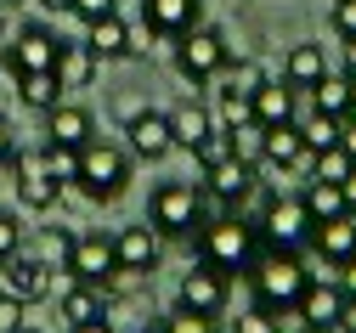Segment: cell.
Listing matches in <instances>:
<instances>
[{
	"label": "cell",
	"mask_w": 356,
	"mask_h": 333,
	"mask_svg": "<svg viewBox=\"0 0 356 333\" xmlns=\"http://www.w3.org/2000/svg\"><path fill=\"white\" fill-rule=\"evenodd\" d=\"M6 6H29V0H0V12H6Z\"/></svg>",
	"instance_id": "cell-53"
},
{
	"label": "cell",
	"mask_w": 356,
	"mask_h": 333,
	"mask_svg": "<svg viewBox=\"0 0 356 333\" xmlns=\"http://www.w3.org/2000/svg\"><path fill=\"white\" fill-rule=\"evenodd\" d=\"M334 333H356V300H345V311H339V327Z\"/></svg>",
	"instance_id": "cell-47"
},
{
	"label": "cell",
	"mask_w": 356,
	"mask_h": 333,
	"mask_svg": "<svg viewBox=\"0 0 356 333\" xmlns=\"http://www.w3.org/2000/svg\"><path fill=\"white\" fill-rule=\"evenodd\" d=\"M305 153H311V147L300 141V124H277V130H266V164H283V170H294Z\"/></svg>",
	"instance_id": "cell-28"
},
{
	"label": "cell",
	"mask_w": 356,
	"mask_h": 333,
	"mask_svg": "<svg viewBox=\"0 0 356 333\" xmlns=\"http://www.w3.org/2000/svg\"><path fill=\"white\" fill-rule=\"evenodd\" d=\"M328 74V51H323V45H289V57H283V79L294 85V90H311V85H317Z\"/></svg>",
	"instance_id": "cell-25"
},
{
	"label": "cell",
	"mask_w": 356,
	"mask_h": 333,
	"mask_svg": "<svg viewBox=\"0 0 356 333\" xmlns=\"http://www.w3.org/2000/svg\"><path fill=\"white\" fill-rule=\"evenodd\" d=\"M345 74H356V40H345Z\"/></svg>",
	"instance_id": "cell-50"
},
{
	"label": "cell",
	"mask_w": 356,
	"mask_h": 333,
	"mask_svg": "<svg viewBox=\"0 0 356 333\" xmlns=\"http://www.w3.org/2000/svg\"><path fill=\"white\" fill-rule=\"evenodd\" d=\"M57 311L68 316V327H74V322H97V316H108V294L97 289V282H79V277H74L68 289L57 294Z\"/></svg>",
	"instance_id": "cell-24"
},
{
	"label": "cell",
	"mask_w": 356,
	"mask_h": 333,
	"mask_svg": "<svg viewBox=\"0 0 356 333\" xmlns=\"http://www.w3.org/2000/svg\"><path fill=\"white\" fill-rule=\"evenodd\" d=\"M227 300H232V277H220L215 266H187L181 271V282H175V305H187V311H198V316H227Z\"/></svg>",
	"instance_id": "cell-8"
},
{
	"label": "cell",
	"mask_w": 356,
	"mask_h": 333,
	"mask_svg": "<svg viewBox=\"0 0 356 333\" xmlns=\"http://www.w3.org/2000/svg\"><path fill=\"white\" fill-rule=\"evenodd\" d=\"M294 124H300V141H305L311 153H323V147L339 141V119H328V113H317V108H311L305 119H294Z\"/></svg>",
	"instance_id": "cell-33"
},
{
	"label": "cell",
	"mask_w": 356,
	"mask_h": 333,
	"mask_svg": "<svg viewBox=\"0 0 356 333\" xmlns=\"http://www.w3.org/2000/svg\"><path fill=\"white\" fill-rule=\"evenodd\" d=\"M232 333H283V311H272V305H243L238 316H232Z\"/></svg>",
	"instance_id": "cell-34"
},
{
	"label": "cell",
	"mask_w": 356,
	"mask_h": 333,
	"mask_svg": "<svg viewBox=\"0 0 356 333\" xmlns=\"http://www.w3.org/2000/svg\"><path fill=\"white\" fill-rule=\"evenodd\" d=\"M0 45H6V17H0Z\"/></svg>",
	"instance_id": "cell-55"
},
{
	"label": "cell",
	"mask_w": 356,
	"mask_h": 333,
	"mask_svg": "<svg viewBox=\"0 0 356 333\" xmlns=\"http://www.w3.org/2000/svg\"><path fill=\"white\" fill-rule=\"evenodd\" d=\"M300 204L311 209V220H339V215H350V204H345V186L339 181H323V175H311L305 181V193H300Z\"/></svg>",
	"instance_id": "cell-26"
},
{
	"label": "cell",
	"mask_w": 356,
	"mask_h": 333,
	"mask_svg": "<svg viewBox=\"0 0 356 333\" xmlns=\"http://www.w3.org/2000/svg\"><path fill=\"white\" fill-rule=\"evenodd\" d=\"M0 289H6V294H17L23 305H40V300H51L57 271L40 260L34 249H17L12 260H0Z\"/></svg>",
	"instance_id": "cell-10"
},
{
	"label": "cell",
	"mask_w": 356,
	"mask_h": 333,
	"mask_svg": "<svg viewBox=\"0 0 356 333\" xmlns=\"http://www.w3.org/2000/svg\"><path fill=\"white\" fill-rule=\"evenodd\" d=\"M113 254H119V271H130V277L153 282V271L164 266V237H159L147 220L119 226V232H113Z\"/></svg>",
	"instance_id": "cell-11"
},
{
	"label": "cell",
	"mask_w": 356,
	"mask_h": 333,
	"mask_svg": "<svg viewBox=\"0 0 356 333\" xmlns=\"http://www.w3.org/2000/svg\"><path fill=\"white\" fill-rule=\"evenodd\" d=\"M305 254L317 260V266H328V277H334V271H345V266L356 260V215H339V220L311 226V243H305Z\"/></svg>",
	"instance_id": "cell-14"
},
{
	"label": "cell",
	"mask_w": 356,
	"mask_h": 333,
	"mask_svg": "<svg viewBox=\"0 0 356 333\" xmlns=\"http://www.w3.org/2000/svg\"><path fill=\"white\" fill-rule=\"evenodd\" d=\"M227 147H232V159H243V164H266V124L260 119H249V124H238V130H227Z\"/></svg>",
	"instance_id": "cell-30"
},
{
	"label": "cell",
	"mask_w": 356,
	"mask_h": 333,
	"mask_svg": "<svg viewBox=\"0 0 356 333\" xmlns=\"http://www.w3.org/2000/svg\"><path fill=\"white\" fill-rule=\"evenodd\" d=\"M12 198H17V209H29V215H51L57 209V198H63V181H51L46 170H40V159L34 153H12Z\"/></svg>",
	"instance_id": "cell-9"
},
{
	"label": "cell",
	"mask_w": 356,
	"mask_h": 333,
	"mask_svg": "<svg viewBox=\"0 0 356 333\" xmlns=\"http://www.w3.org/2000/svg\"><path fill=\"white\" fill-rule=\"evenodd\" d=\"M40 170H46L51 181H63V186H74V170H79V153L74 147H57V141H40Z\"/></svg>",
	"instance_id": "cell-32"
},
{
	"label": "cell",
	"mask_w": 356,
	"mask_h": 333,
	"mask_svg": "<svg viewBox=\"0 0 356 333\" xmlns=\"http://www.w3.org/2000/svg\"><path fill=\"white\" fill-rule=\"evenodd\" d=\"M254 193V164H243V159H220V164H209L204 170V198H215L220 209H238L243 198Z\"/></svg>",
	"instance_id": "cell-18"
},
{
	"label": "cell",
	"mask_w": 356,
	"mask_h": 333,
	"mask_svg": "<svg viewBox=\"0 0 356 333\" xmlns=\"http://www.w3.org/2000/svg\"><path fill=\"white\" fill-rule=\"evenodd\" d=\"M23 311H29V305H23L17 294H6V289H0V333H12V327L23 322Z\"/></svg>",
	"instance_id": "cell-41"
},
{
	"label": "cell",
	"mask_w": 356,
	"mask_h": 333,
	"mask_svg": "<svg viewBox=\"0 0 356 333\" xmlns=\"http://www.w3.org/2000/svg\"><path fill=\"white\" fill-rule=\"evenodd\" d=\"M227 153H232V147H227V130H215V136H204L198 147H193V164H198V170H209V164H220Z\"/></svg>",
	"instance_id": "cell-39"
},
{
	"label": "cell",
	"mask_w": 356,
	"mask_h": 333,
	"mask_svg": "<svg viewBox=\"0 0 356 333\" xmlns=\"http://www.w3.org/2000/svg\"><path fill=\"white\" fill-rule=\"evenodd\" d=\"M12 153H17V141H12V130H6V119H0V170H12Z\"/></svg>",
	"instance_id": "cell-43"
},
{
	"label": "cell",
	"mask_w": 356,
	"mask_h": 333,
	"mask_svg": "<svg viewBox=\"0 0 356 333\" xmlns=\"http://www.w3.org/2000/svg\"><path fill=\"white\" fill-rule=\"evenodd\" d=\"M334 277H339V289H345V300H356V260H350L345 271H334Z\"/></svg>",
	"instance_id": "cell-45"
},
{
	"label": "cell",
	"mask_w": 356,
	"mask_h": 333,
	"mask_svg": "<svg viewBox=\"0 0 356 333\" xmlns=\"http://www.w3.org/2000/svg\"><path fill=\"white\" fill-rule=\"evenodd\" d=\"M159 333H220V322H215V316H198V311H187V305H175V311L159 322Z\"/></svg>",
	"instance_id": "cell-36"
},
{
	"label": "cell",
	"mask_w": 356,
	"mask_h": 333,
	"mask_svg": "<svg viewBox=\"0 0 356 333\" xmlns=\"http://www.w3.org/2000/svg\"><path fill=\"white\" fill-rule=\"evenodd\" d=\"M85 45L102 57V63H119V57H142L147 51V40L130 29L119 12H108V17H97V23H85Z\"/></svg>",
	"instance_id": "cell-15"
},
{
	"label": "cell",
	"mask_w": 356,
	"mask_h": 333,
	"mask_svg": "<svg viewBox=\"0 0 356 333\" xmlns=\"http://www.w3.org/2000/svg\"><path fill=\"white\" fill-rule=\"evenodd\" d=\"M209 220V198H204V186H193V181H159L153 193H147V226L164 237H198V226Z\"/></svg>",
	"instance_id": "cell-3"
},
{
	"label": "cell",
	"mask_w": 356,
	"mask_h": 333,
	"mask_svg": "<svg viewBox=\"0 0 356 333\" xmlns=\"http://www.w3.org/2000/svg\"><path fill=\"white\" fill-rule=\"evenodd\" d=\"M40 119H46V141H57V147H91V141H97V113L91 108H79V102H57V108H46V113H40Z\"/></svg>",
	"instance_id": "cell-16"
},
{
	"label": "cell",
	"mask_w": 356,
	"mask_h": 333,
	"mask_svg": "<svg viewBox=\"0 0 356 333\" xmlns=\"http://www.w3.org/2000/svg\"><path fill=\"white\" fill-rule=\"evenodd\" d=\"M170 45H175V74H181L187 85H209V79H220V74H227V63L238 57L232 40L220 34V29H209V23L187 29L181 40H170Z\"/></svg>",
	"instance_id": "cell-5"
},
{
	"label": "cell",
	"mask_w": 356,
	"mask_h": 333,
	"mask_svg": "<svg viewBox=\"0 0 356 333\" xmlns=\"http://www.w3.org/2000/svg\"><path fill=\"white\" fill-rule=\"evenodd\" d=\"M249 102H254V119H260L266 130H277V124H294V119H300V90H294L289 79H266Z\"/></svg>",
	"instance_id": "cell-20"
},
{
	"label": "cell",
	"mask_w": 356,
	"mask_h": 333,
	"mask_svg": "<svg viewBox=\"0 0 356 333\" xmlns=\"http://www.w3.org/2000/svg\"><path fill=\"white\" fill-rule=\"evenodd\" d=\"M12 333H40V327H34V322H17V327H12Z\"/></svg>",
	"instance_id": "cell-51"
},
{
	"label": "cell",
	"mask_w": 356,
	"mask_h": 333,
	"mask_svg": "<svg viewBox=\"0 0 356 333\" xmlns=\"http://www.w3.org/2000/svg\"><path fill=\"white\" fill-rule=\"evenodd\" d=\"M339 186H345V204H350V215H356V170H350V175H345Z\"/></svg>",
	"instance_id": "cell-48"
},
{
	"label": "cell",
	"mask_w": 356,
	"mask_h": 333,
	"mask_svg": "<svg viewBox=\"0 0 356 333\" xmlns=\"http://www.w3.org/2000/svg\"><path fill=\"white\" fill-rule=\"evenodd\" d=\"M215 130H220V124H215V113H209L198 97H187V102L170 108V136H175V147H181V153H193L198 141L215 136Z\"/></svg>",
	"instance_id": "cell-21"
},
{
	"label": "cell",
	"mask_w": 356,
	"mask_h": 333,
	"mask_svg": "<svg viewBox=\"0 0 356 333\" xmlns=\"http://www.w3.org/2000/svg\"><path fill=\"white\" fill-rule=\"evenodd\" d=\"M249 119H254V102L249 97H238V90H220V97H215V124L220 130H238Z\"/></svg>",
	"instance_id": "cell-35"
},
{
	"label": "cell",
	"mask_w": 356,
	"mask_h": 333,
	"mask_svg": "<svg viewBox=\"0 0 356 333\" xmlns=\"http://www.w3.org/2000/svg\"><path fill=\"white\" fill-rule=\"evenodd\" d=\"M350 170H356V159H350V153L339 147V141H334V147H323V153H317V175H323V181H345Z\"/></svg>",
	"instance_id": "cell-37"
},
{
	"label": "cell",
	"mask_w": 356,
	"mask_h": 333,
	"mask_svg": "<svg viewBox=\"0 0 356 333\" xmlns=\"http://www.w3.org/2000/svg\"><path fill=\"white\" fill-rule=\"evenodd\" d=\"M350 113H356V74H350Z\"/></svg>",
	"instance_id": "cell-52"
},
{
	"label": "cell",
	"mask_w": 356,
	"mask_h": 333,
	"mask_svg": "<svg viewBox=\"0 0 356 333\" xmlns=\"http://www.w3.org/2000/svg\"><path fill=\"white\" fill-rule=\"evenodd\" d=\"M339 311H345V289H339V277H328V271H317L311 277V289L300 294V305H294V316L305 322V327H339Z\"/></svg>",
	"instance_id": "cell-17"
},
{
	"label": "cell",
	"mask_w": 356,
	"mask_h": 333,
	"mask_svg": "<svg viewBox=\"0 0 356 333\" xmlns=\"http://www.w3.org/2000/svg\"><path fill=\"white\" fill-rule=\"evenodd\" d=\"M124 147L130 159H142V164H159L175 153V136H170V113L164 108H136L124 119Z\"/></svg>",
	"instance_id": "cell-12"
},
{
	"label": "cell",
	"mask_w": 356,
	"mask_h": 333,
	"mask_svg": "<svg viewBox=\"0 0 356 333\" xmlns=\"http://www.w3.org/2000/svg\"><path fill=\"white\" fill-rule=\"evenodd\" d=\"M300 333H328V327H305V322H300Z\"/></svg>",
	"instance_id": "cell-54"
},
{
	"label": "cell",
	"mask_w": 356,
	"mask_h": 333,
	"mask_svg": "<svg viewBox=\"0 0 356 333\" xmlns=\"http://www.w3.org/2000/svg\"><path fill=\"white\" fill-rule=\"evenodd\" d=\"M68 333H113V322H108V316H97V322H74Z\"/></svg>",
	"instance_id": "cell-46"
},
{
	"label": "cell",
	"mask_w": 356,
	"mask_h": 333,
	"mask_svg": "<svg viewBox=\"0 0 356 333\" xmlns=\"http://www.w3.org/2000/svg\"><path fill=\"white\" fill-rule=\"evenodd\" d=\"M12 85H17V102L29 108V113H46V108H57L68 90H63V79H57V68H40V74H12Z\"/></svg>",
	"instance_id": "cell-23"
},
{
	"label": "cell",
	"mask_w": 356,
	"mask_h": 333,
	"mask_svg": "<svg viewBox=\"0 0 356 333\" xmlns=\"http://www.w3.org/2000/svg\"><path fill=\"white\" fill-rule=\"evenodd\" d=\"M311 108L328 119H350V74H323L311 85Z\"/></svg>",
	"instance_id": "cell-27"
},
{
	"label": "cell",
	"mask_w": 356,
	"mask_h": 333,
	"mask_svg": "<svg viewBox=\"0 0 356 333\" xmlns=\"http://www.w3.org/2000/svg\"><path fill=\"white\" fill-rule=\"evenodd\" d=\"M74 243H79V232L74 226H46V232H40V260H46L51 271H68V260H74Z\"/></svg>",
	"instance_id": "cell-29"
},
{
	"label": "cell",
	"mask_w": 356,
	"mask_h": 333,
	"mask_svg": "<svg viewBox=\"0 0 356 333\" xmlns=\"http://www.w3.org/2000/svg\"><path fill=\"white\" fill-rule=\"evenodd\" d=\"M57 51H63V34L57 29L23 23L12 34V45H0V63H6V74H40V68H57Z\"/></svg>",
	"instance_id": "cell-7"
},
{
	"label": "cell",
	"mask_w": 356,
	"mask_h": 333,
	"mask_svg": "<svg viewBox=\"0 0 356 333\" xmlns=\"http://www.w3.org/2000/svg\"><path fill=\"white\" fill-rule=\"evenodd\" d=\"M254 226H260V243L266 249H305L311 243V209L300 204V198H289V193H272L260 204V215H254Z\"/></svg>",
	"instance_id": "cell-6"
},
{
	"label": "cell",
	"mask_w": 356,
	"mask_h": 333,
	"mask_svg": "<svg viewBox=\"0 0 356 333\" xmlns=\"http://www.w3.org/2000/svg\"><path fill=\"white\" fill-rule=\"evenodd\" d=\"M311 271L305 266V249H260V260L249 266V289L260 305H272V311H294L300 294L311 289Z\"/></svg>",
	"instance_id": "cell-2"
},
{
	"label": "cell",
	"mask_w": 356,
	"mask_h": 333,
	"mask_svg": "<svg viewBox=\"0 0 356 333\" xmlns=\"http://www.w3.org/2000/svg\"><path fill=\"white\" fill-rule=\"evenodd\" d=\"M34 6H46V12H74V0H34Z\"/></svg>",
	"instance_id": "cell-49"
},
{
	"label": "cell",
	"mask_w": 356,
	"mask_h": 333,
	"mask_svg": "<svg viewBox=\"0 0 356 333\" xmlns=\"http://www.w3.org/2000/svg\"><path fill=\"white\" fill-rule=\"evenodd\" d=\"M130 181H136V159L130 147H113V141H91V147H79V170H74V186L91 204H113L130 193Z\"/></svg>",
	"instance_id": "cell-4"
},
{
	"label": "cell",
	"mask_w": 356,
	"mask_h": 333,
	"mask_svg": "<svg viewBox=\"0 0 356 333\" xmlns=\"http://www.w3.org/2000/svg\"><path fill=\"white\" fill-rule=\"evenodd\" d=\"M68 277H79V282H97V289H108V282L119 277L113 232H79V243H74V260H68Z\"/></svg>",
	"instance_id": "cell-13"
},
{
	"label": "cell",
	"mask_w": 356,
	"mask_h": 333,
	"mask_svg": "<svg viewBox=\"0 0 356 333\" xmlns=\"http://www.w3.org/2000/svg\"><path fill=\"white\" fill-rule=\"evenodd\" d=\"M266 79H272V74H266L254 57H232V63H227V74H220V90H238V97H254V90H260Z\"/></svg>",
	"instance_id": "cell-31"
},
{
	"label": "cell",
	"mask_w": 356,
	"mask_h": 333,
	"mask_svg": "<svg viewBox=\"0 0 356 333\" xmlns=\"http://www.w3.org/2000/svg\"><path fill=\"white\" fill-rule=\"evenodd\" d=\"M102 74V57L91 51L85 40H63V51H57V79H63V90H85Z\"/></svg>",
	"instance_id": "cell-22"
},
{
	"label": "cell",
	"mask_w": 356,
	"mask_h": 333,
	"mask_svg": "<svg viewBox=\"0 0 356 333\" xmlns=\"http://www.w3.org/2000/svg\"><path fill=\"white\" fill-rule=\"evenodd\" d=\"M17 249H23V226H17L12 209H0V260H12Z\"/></svg>",
	"instance_id": "cell-40"
},
{
	"label": "cell",
	"mask_w": 356,
	"mask_h": 333,
	"mask_svg": "<svg viewBox=\"0 0 356 333\" xmlns=\"http://www.w3.org/2000/svg\"><path fill=\"white\" fill-rule=\"evenodd\" d=\"M142 23L159 40H181L187 29L204 23V0H142Z\"/></svg>",
	"instance_id": "cell-19"
},
{
	"label": "cell",
	"mask_w": 356,
	"mask_h": 333,
	"mask_svg": "<svg viewBox=\"0 0 356 333\" xmlns=\"http://www.w3.org/2000/svg\"><path fill=\"white\" fill-rule=\"evenodd\" d=\"M328 29L339 40H356V0H328Z\"/></svg>",
	"instance_id": "cell-38"
},
{
	"label": "cell",
	"mask_w": 356,
	"mask_h": 333,
	"mask_svg": "<svg viewBox=\"0 0 356 333\" xmlns=\"http://www.w3.org/2000/svg\"><path fill=\"white\" fill-rule=\"evenodd\" d=\"M339 147L356 159V113H350V119H339Z\"/></svg>",
	"instance_id": "cell-44"
},
{
	"label": "cell",
	"mask_w": 356,
	"mask_h": 333,
	"mask_svg": "<svg viewBox=\"0 0 356 333\" xmlns=\"http://www.w3.org/2000/svg\"><path fill=\"white\" fill-rule=\"evenodd\" d=\"M108 12H119L113 0H74V17H79V23H97V17H108Z\"/></svg>",
	"instance_id": "cell-42"
},
{
	"label": "cell",
	"mask_w": 356,
	"mask_h": 333,
	"mask_svg": "<svg viewBox=\"0 0 356 333\" xmlns=\"http://www.w3.org/2000/svg\"><path fill=\"white\" fill-rule=\"evenodd\" d=\"M193 249H198V260L204 266H215L220 277H249V266L260 260V226L254 220H243L238 209H220V215H209L204 226H198V237H193Z\"/></svg>",
	"instance_id": "cell-1"
}]
</instances>
